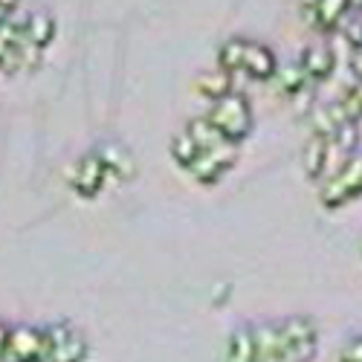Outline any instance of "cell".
Returning a JSON list of instances; mask_svg holds the SVG:
<instances>
[{
	"label": "cell",
	"instance_id": "obj_1",
	"mask_svg": "<svg viewBox=\"0 0 362 362\" xmlns=\"http://www.w3.org/2000/svg\"><path fill=\"white\" fill-rule=\"evenodd\" d=\"M206 119L212 122L229 142H244L250 134H252V107H250V99L244 93H238V90H229L226 96L215 99L212 107H209Z\"/></svg>",
	"mask_w": 362,
	"mask_h": 362
},
{
	"label": "cell",
	"instance_id": "obj_2",
	"mask_svg": "<svg viewBox=\"0 0 362 362\" xmlns=\"http://www.w3.org/2000/svg\"><path fill=\"white\" fill-rule=\"evenodd\" d=\"M356 197H362V157L354 154L337 174L322 180L319 200L325 209H342Z\"/></svg>",
	"mask_w": 362,
	"mask_h": 362
},
{
	"label": "cell",
	"instance_id": "obj_3",
	"mask_svg": "<svg viewBox=\"0 0 362 362\" xmlns=\"http://www.w3.org/2000/svg\"><path fill=\"white\" fill-rule=\"evenodd\" d=\"M47 356L44 362H84L90 354V342L81 330L70 322H52L44 327Z\"/></svg>",
	"mask_w": 362,
	"mask_h": 362
},
{
	"label": "cell",
	"instance_id": "obj_4",
	"mask_svg": "<svg viewBox=\"0 0 362 362\" xmlns=\"http://www.w3.org/2000/svg\"><path fill=\"white\" fill-rule=\"evenodd\" d=\"M276 325H279L284 351L293 362H313L316 359L319 334H316V322L310 316H287Z\"/></svg>",
	"mask_w": 362,
	"mask_h": 362
},
{
	"label": "cell",
	"instance_id": "obj_5",
	"mask_svg": "<svg viewBox=\"0 0 362 362\" xmlns=\"http://www.w3.org/2000/svg\"><path fill=\"white\" fill-rule=\"evenodd\" d=\"M238 142H223L218 148H209L200 151L197 160L186 168L200 186H215L218 180H223V174L238 163Z\"/></svg>",
	"mask_w": 362,
	"mask_h": 362
},
{
	"label": "cell",
	"instance_id": "obj_6",
	"mask_svg": "<svg viewBox=\"0 0 362 362\" xmlns=\"http://www.w3.org/2000/svg\"><path fill=\"white\" fill-rule=\"evenodd\" d=\"M105 183H107V168H105V163L99 157V151H90V154H84L73 165V171H70V186L84 200L99 197Z\"/></svg>",
	"mask_w": 362,
	"mask_h": 362
},
{
	"label": "cell",
	"instance_id": "obj_7",
	"mask_svg": "<svg viewBox=\"0 0 362 362\" xmlns=\"http://www.w3.org/2000/svg\"><path fill=\"white\" fill-rule=\"evenodd\" d=\"M354 9V0H301V15L319 33H337Z\"/></svg>",
	"mask_w": 362,
	"mask_h": 362
},
{
	"label": "cell",
	"instance_id": "obj_8",
	"mask_svg": "<svg viewBox=\"0 0 362 362\" xmlns=\"http://www.w3.org/2000/svg\"><path fill=\"white\" fill-rule=\"evenodd\" d=\"M44 356H47L44 327L12 325V330H9V359L12 362H44Z\"/></svg>",
	"mask_w": 362,
	"mask_h": 362
},
{
	"label": "cell",
	"instance_id": "obj_9",
	"mask_svg": "<svg viewBox=\"0 0 362 362\" xmlns=\"http://www.w3.org/2000/svg\"><path fill=\"white\" fill-rule=\"evenodd\" d=\"M298 64H301V70H305L310 84H322L337 73L339 55H337L334 47H327V44H310V47H305V52L298 55Z\"/></svg>",
	"mask_w": 362,
	"mask_h": 362
},
{
	"label": "cell",
	"instance_id": "obj_10",
	"mask_svg": "<svg viewBox=\"0 0 362 362\" xmlns=\"http://www.w3.org/2000/svg\"><path fill=\"white\" fill-rule=\"evenodd\" d=\"M279 70V58L261 41H247L244 44V62H240V73L250 76L252 81H273Z\"/></svg>",
	"mask_w": 362,
	"mask_h": 362
},
{
	"label": "cell",
	"instance_id": "obj_11",
	"mask_svg": "<svg viewBox=\"0 0 362 362\" xmlns=\"http://www.w3.org/2000/svg\"><path fill=\"white\" fill-rule=\"evenodd\" d=\"M255 334V351H258V362H293L284 351L281 334L276 322H264V325H252Z\"/></svg>",
	"mask_w": 362,
	"mask_h": 362
},
{
	"label": "cell",
	"instance_id": "obj_12",
	"mask_svg": "<svg viewBox=\"0 0 362 362\" xmlns=\"http://www.w3.org/2000/svg\"><path fill=\"white\" fill-rule=\"evenodd\" d=\"M223 362H258V351H255V334H252V325H240V327H235L232 334H229Z\"/></svg>",
	"mask_w": 362,
	"mask_h": 362
},
{
	"label": "cell",
	"instance_id": "obj_13",
	"mask_svg": "<svg viewBox=\"0 0 362 362\" xmlns=\"http://www.w3.org/2000/svg\"><path fill=\"white\" fill-rule=\"evenodd\" d=\"M308 116H310V128H313V134H319V136H330L334 131H339L345 122H354V119L345 113L342 102L322 105V107L310 110Z\"/></svg>",
	"mask_w": 362,
	"mask_h": 362
},
{
	"label": "cell",
	"instance_id": "obj_14",
	"mask_svg": "<svg viewBox=\"0 0 362 362\" xmlns=\"http://www.w3.org/2000/svg\"><path fill=\"white\" fill-rule=\"evenodd\" d=\"M99 157H102V163L107 168V180H131L134 171H136L131 151L122 148V145H102Z\"/></svg>",
	"mask_w": 362,
	"mask_h": 362
},
{
	"label": "cell",
	"instance_id": "obj_15",
	"mask_svg": "<svg viewBox=\"0 0 362 362\" xmlns=\"http://www.w3.org/2000/svg\"><path fill=\"white\" fill-rule=\"evenodd\" d=\"M23 38L29 44L47 49L55 41V21L49 15H44V12H35V15L23 18Z\"/></svg>",
	"mask_w": 362,
	"mask_h": 362
},
{
	"label": "cell",
	"instance_id": "obj_16",
	"mask_svg": "<svg viewBox=\"0 0 362 362\" xmlns=\"http://www.w3.org/2000/svg\"><path fill=\"white\" fill-rule=\"evenodd\" d=\"M301 163H305V174H308V180H325V165H327V136L313 134L310 142L305 145Z\"/></svg>",
	"mask_w": 362,
	"mask_h": 362
},
{
	"label": "cell",
	"instance_id": "obj_17",
	"mask_svg": "<svg viewBox=\"0 0 362 362\" xmlns=\"http://www.w3.org/2000/svg\"><path fill=\"white\" fill-rule=\"evenodd\" d=\"M232 73H226V70H209V73H200L197 76V81H194V87H197V93L200 96H206L209 102H215V99H221V96H226L229 90H235L232 87Z\"/></svg>",
	"mask_w": 362,
	"mask_h": 362
},
{
	"label": "cell",
	"instance_id": "obj_18",
	"mask_svg": "<svg viewBox=\"0 0 362 362\" xmlns=\"http://www.w3.org/2000/svg\"><path fill=\"white\" fill-rule=\"evenodd\" d=\"M273 81H276V87H279V93H281V96H287V99H293L296 93H301V90H305V87L310 84L298 62H296V64H287V67H281V64H279V70H276Z\"/></svg>",
	"mask_w": 362,
	"mask_h": 362
},
{
	"label": "cell",
	"instance_id": "obj_19",
	"mask_svg": "<svg viewBox=\"0 0 362 362\" xmlns=\"http://www.w3.org/2000/svg\"><path fill=\"white\" fill-rule=\"evenodd\" d=\"M186 131H189V136L197 142V148L200 151H209V148H218V145H223V142H229L212 122H209L206 116H197V119H192V122L186 125Z\"/></svg>",
	"mask_w": 362,
	"mask_h": 362
},
{
	"label": "cell",
	"instance_id": "obj_20",
	"mask_svg": "<svg viewBox=\"0 0 362 362\" xmlns=\"http://www.w3.org/2000/svg\"><path fill=\"white\" fill-rule=\"evenodd\" d=\"M244 44H247V38H229V41H223L221 49H218V67L232 73V76H238L240 73V62H244Z\"/></svg>",
	"mask_w": 362,
	"mask_h": 362
},
{
	"label": "cell",
	"instance_id": "obj_21",
	"mask_svg": "<svg viewBox=\"0 0 362 362\" xmlns=\"http://www.w3.org/2000/svg\"><path fill=\"white\" fill-rule=\"evenodd\" d=\"M197 154H200V148H197V142L189 136V131H180V134L171 139V157H174V163H177L180 168H189V165L197 160Z\"/></svg>",
	"mask_w": 362,
	"mask_h": 362
},
{
	"label": "cell",
	"instance_id": "obj_22",
	"mask_svg": "<svg viewBox=\"0 0 362 362\" xmlns=\"http://www.w3.org/2000/svg\"><path fill=\"white\" fill-rule=\"evenodd\" d=\"M339 102H342L345 113L354 119V122H359V119H362V76L354 78V81L345 87V93H342Z\"/></svg>",
	"mask_w": 362,
	"mask_h": 362
},
{
	"label": "cell",
	"instance_id": "obj_23",
	"mask_svg": "<svg viewBox=\"0 0 362 362\" xmlns=\"http://www.w3.org/2000/svg\"><path fill=\"white\" fill-rule=\"evenodd\" d=\"M339 362H362V334H354L339 348Z\"/></svg>",
	"mask_w": 362,
	"mask_h": 362
},
{
	"label": "cell",
	"instance_id": "obj_24",
	"mask_svg": "<svg viewBox=\"0 0 362 362\" xmlns=\"http://www.w3.org/2000/svg\"><path fill=\"white\" fill-rule=\"evenodd\" d=\"M9 330H12L9 322H0V362L9 359Z\"/></svg>",
	"mask_w": 362,
	"mask_h": 362
},
{
	"label": "cell",
	"instance_id": "obj_25",
	"mask_svg": "<svg viewBox=\"0 0 362 362\" xmlns=\"http://www.w3.org/2000/svg\"><path fill=\"white\" fill-rule=\"evenodd\" d=\"M0 9H6V12H15V9H18V0H0Z\"/></svg>",
	"mask_w": 362,
	"mask_h": 362
},
{
	"label": "cell",
	"instance_id": "obj_26",
	"mask_svg": "<svg viewBox=\"0 0 362 362\" xmlns=\"http://www.w3.org/2000/svg\"><path fill=\"white\" fill-rule=\"evenodd\" d=\"M354 6H362V0H354Z\"/></svg>",
	"mask_w": 362,
	"mask_h": 362
},
{
	"label": "cell",
	"instance_id": "obj_27",
	"mask_svg": "<svg viewBox=\"0 0 362 362\" xmlns=\"http://www.w3.org/2000/svg\"><path fill=\"white\" fill-rule=\"evenodd\" d=\"M359 258H362V240H359Z\"/></svg>",
	"mask_w": 362,
	"mask_h": 362
}]
</instances>
